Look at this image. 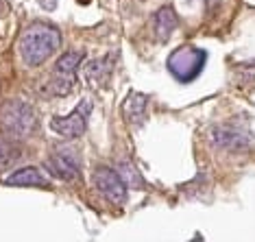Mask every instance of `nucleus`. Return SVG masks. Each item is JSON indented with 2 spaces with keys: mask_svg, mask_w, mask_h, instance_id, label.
<instances>
[{
  "mask_svg": "<svg viewBox=\"0 0 255 242\" xmlns=\"http://www.w3.org/2000/svg\"><path fill=\"white\" fill-rule=\"evenodd\" d=\"M74 88V77H68V74H57L50 79V83L46 85V92L53 96H68Z\"/></svg>",
  "mask_w": 255,
  "mask_h": 242,
  "instance_id": "ddd939ff",
  "label": "nucleus"
},
{
  "mask_svg": "<svg viewBox=\"0 0 255 242\" xmlns=\"http://www.w3.org/2000/svg\"><path fill=\"white\" fill-rule=\"evenodd\" d=\"M114 61H116V55L109 53L107 57H103V59L88 63V68H85V81H88L94 90L105 88L114 74Z\"/></svg>",
  "mask_w": 255,
  "mask_h": 242,
  "instance_id": "0eeeda50",
  "label": "nucleus"
},
{
  "mask_svg": "<svg viewBox=\"0 0 255 242\" xmlns=\"http://www.w3.org/2000/svg\"><path fill=\"white\" fill-rule=\"evenodd\" d=\"M46 168H48L50 175L59 177V179H66L70 181L74 177H79V164L72 155L68 153H57L53 155L48 161H46Z\"/></svg>",
  "mask_w": 255,
  "mask_h": 242,
  "instance_id": "1a4fd4ad",
  "label": "nucleus"
},
{
  "mask_svg": "<svg viewBox=\"0 0 255 242\" xmlns=\"http://www.w3.org/2000/svg\"><path fill=\"white\" fill-rule=\"evenodd\" d=\"M120 175V179L127 181V183H131V188H140L144 186V181H142V177L137 175V170L133 168V164H129V161H120V166H118V170H116Z\"/></svg>",
  "mask_w": 255,
  "mask_h": 242,
  "instance_id": "4468645a",
  "label": "nucleus"
},
{
  "mask_svg": "<svg viewBox=\"0 0 255 242\" xmlns=\"http://www.w3.org/2000/svg\"><path fill=\"white\" fill-rule=\"evenodd\" d=\"M13 155L15 153H13V148H11V144L0 140V168H2V166H7L9 161H13L15 159Z\"/></svg>",
  "mask_w": 255,
  "mask_h": 242,
  "instance_id": "2eb2a0df",
  "label": "nucleus"
},
{
  "mask_svg": "<svg viewBox=\"0 0 255 242\" xmlns=\"http://www.w3.org/2000/svg\"><path fill=\"white\" fill-rule=\"evenodd\" d=\"M39 4H42L46 11H53L57 7V0H39Z\"/></svg>",
  "mask_w": 255,
  "mask_h": 242,
  "instance_id": "dca6fc26",
  "label": "nucleus"
},
{
  "mask_svg": "<svg viewBox=\"0 0 255 242\" xmlns=\"http://www.w3.org/2000/svg\"><path fill=\"white\" fill-rule=\"evenodd\" d=\"M94 186L98 188V192L103 194L107 201H112L114 205L125 203L127 199V183L120 179V175L114 168L101 166L94 170Z\"/></svg>",
  "mask_w": 255,
  "mask_h": 242,
  "instance_id": "423d86ee",
  "label": "nucleus"
},
{
  "mask_svg": "<svg viewBox=\"0 0 255 242\" xmlns=\"http://www.w3.org/2000/svg\"><path fill=\"white\" fill-rule=\"evenodd\" d=\"M179 20H177V13L172 7H161L153 18V28H155V35H157L159 42H166L168 37L172 35V31L177 28Z\"/></svg>",
  "mask_w": 255,
  "mask_h": 242,
  "instance_id": "9d476101",
  "label": "nucleus"
},
{
  "mask_svg": "<svg viewBox=\"0 0 255 242\" xmlns=\"http://www.w3.org/2000/svg\"><path fill=\"white\" fill-rule=\"evenodd\" d=\"M0 126L11 137H26L35 131L37 118L28 103L7 101L0 107Z\"/></svg>",
  "mask_w": 255,
  "mask_h": 242,
  "instance_id": "f03ea898",
  "label": "nucleus"
},
{
  "mask_svg": "<svg viewBox=\"0 0 255 242\" xmlns=\"http://www.w3.org/2000/svg\"><path fill=\"white\" fill-rule=\"evenodd\" d=\"M85 53L81 50H70V53H63L55 63V72L57 74H68V77H74L79 70V66L83 63Z\"/></svg>",
  "mask_w": 255,
  "mask_h": 242,
  "instance_id": "f8f14e48",
  "label": "nucleus"
},
{
  "mask_svg": "<svg viewBox=\"0 0 255 242\" xmlns=\"http://www.w3.org/2000/svg\"><path fill=\"white\" fill-rule=\"evenodd\" d=\"M61 46V33L59 28L46 22H33L24 28L20 37V55L28 66H39L48 57L57 53Z\"/></svg>",
  "mask_w": 255,
  "mask_h": 242,
  "instance_id": "f257e3e1",
  "label": "nucleus"
},
{
  "mask_svg": "<svg viewBox=\"0 0 255 242\" xmlns=\"http://www.w3.org/2000/svg\"><path fill=\"white\" fill-rule=\"evenodd\" d=\"M7 186H35V188H48L46 177L37 168H20L4 179Z\"/></svg>",
  "mask_w": 255,
  "mask_h": 242,
  "instance_id": "9b49d317",
  "label": "nucleus"
},
{
  "mask_svg": "<svg viewBox=\"0 0 255 242\" xmlns=\"http://www.w3.org/2000/svg\"><path fill=\"white\" fill-rule=\"evenodd\" d=\"M90 114H92V101L83 99L70 114H68V116H55L53 120H50V126H53V131L59 133L61 137L74 140V137H81L85 133Z\"/></svg>",
  "mask_w": 255,
  "mask_h": 242,
  "instance_id": "39448f33",
  "label": "nucleus"
},
{
  "mask_svg": "<svg viewBox=\"0 0 255 242\" xmlns=\"http://www.w3.org/2000/svg\"><path fill=\"white\" fill-rule=\"evenodd\" d=\"M245 122L238 120H229L225 124H218L212 129V142L220 148L227 151H245L253 144V129H251V118L245 116Z\"/></svg>",
  "mask_w": 255,
  "mask_h": 242,
  "instance_id": "7ed1b4c3",
  "label": "nucleus"
},
{
  "mask_svg": "<svg viewBox=\"0 0 255 242\" xmlns=\"http://www.w3.org/2000/svg\"><path fill=\"white\" fill-rule=\"evenodd\" d=\"M203 63H205V50L194 48V46H183V48H177L168 57V70L179 81L188 83V81H194L201 74Z\"/></svg>",
  "mask_w": 255,
  "mask_h": 242,
  "instance_id": "20e7f679",
  "label": "nucleus"
},
{
  "mask_svg": "<svg viewBox=\"0 0 255 242\" xmlns=\"http://www.w3.org/2000/svg\"><path fill=\"white\" fill-rule=\"evenodd\" d=\"M79 2H81V4H88V2H90V0H79Z\"/></svg>",
  "mask_w": 255,
  "mask_h": 242,
  "instance_id": "f3484780",
  "label": "nucleus"
},
{
  "mask_svg": "<svg viewBox=\"0 0 255 242\" xmlns=\"http://www.w3.org/2000/svg\"><path fill=\"white\" fill-rule=\"evenodd\" d=\"M123 114L129 124H144L146 122V114H148V96L142 92H131L125 101Z\"/></svg>",
  "mask_w": 255,
  "mask_h": 242,
  "instance_id": "6e6552de",
  "label": "nucleus"
}]
</instances>
